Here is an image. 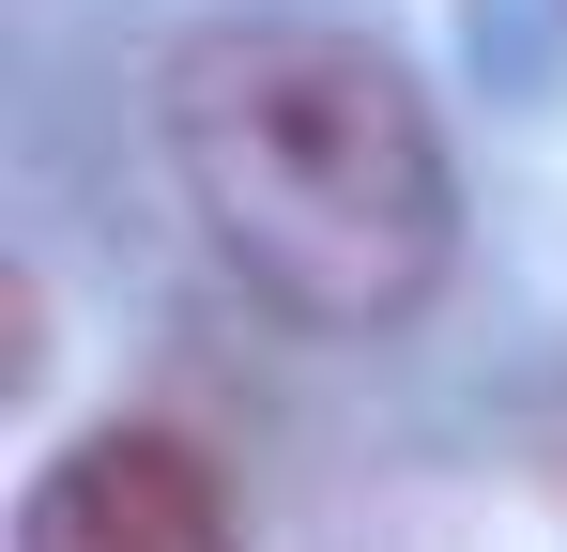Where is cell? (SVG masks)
<instances>
[{
  "label": "cell",
  "instance_id": "2",
  "mask_svg": "<svg viewBox=\"0 0 567 552\" xmlns=\"http://www.w3.org/2000/svg\"><path fill=\"white\" fill-rule=\"evenodd\" d=\"M16 552H230V476L185 430H93L31 476Z\"/></svg>",
  "mask_w": 567,
  "mask_h": 552
},
{
  "label": "cell",
  "instance_id": "1",
  "mask_svg": "<svg viewBox=\"0 0 567 552\" xmlns=\"http://www.w3.org/2000/svg\"><path fill=\"white\" fill-rule=\"evenodd\" d=\"M169 170L199 231L291 323H414L461 246V184L430 139V92L338 16H215L169 62Z\"/></svg>",
  "mask_w": 567,
  "mask_h": 552
}]
</instances>
